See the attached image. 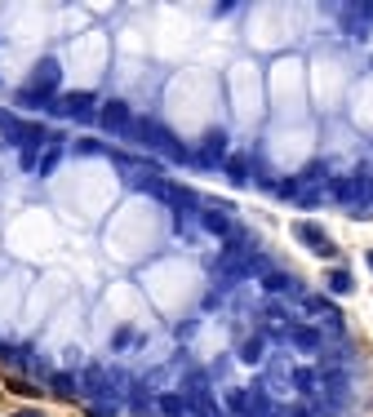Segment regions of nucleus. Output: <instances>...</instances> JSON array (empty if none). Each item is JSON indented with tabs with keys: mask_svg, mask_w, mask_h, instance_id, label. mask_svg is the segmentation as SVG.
<instances>
[{
	"mask_svg": "<svg viewBox=\"0 0 373 417\" xmlns=\"http://www.w3.org/2000/svg\"><path fill=\"white\" fill-rule=\"evenodd\" d=\"M49 391L62 395V399H72L80 391V377H72V373H49Z\"/></svg>",
	"mask_w": 373,
	"mask_h": 417,
	"instance_id": "obj_17",
	"label": "nucleus"
},
{
	"mask_svg": "<svg viewBox=\"0 0 373 417\" xmlns=\"http://www.w3.org/2000/svg\"><path fill=\"white\" fill-rule=\"evenodd\" d=\"M289 382H294V391H302V395H320V373L316 369H289Z\"/></svg>",
	"mask_w": 373,
	"mask_h": 417,
	"instance_id": "obj_16",
	"label": "nucleus"
},
{
	"mask_svg": "<svg viewBox=\"0 0 373 417\" xmlns=\"http://www.w3.org/2000/svg\"><path fill=\"white\" fill-rule=\"evenodd\" d=\"M186 404H191V417H227L223 413V404L209 395V387H205V377H186Z\"/></svg>",
	"mask_w": 373,
	"mask_h": 417,
	"instance_id": "obj_3",
	"label": "nucleus"
},
{
	"mask_svg": "<svg viewBox=\"0 0 373 417\" xmlns=\"http://www.w3.org/2000/svg\"><path fill=\"white\" fill-rule=\"evenodd\" d=\"M223 169H227V178L235 182V187H245V182L253 178V173H249V160H245V156H227V160H223Z\"/></svg>",
	"mask_w": 373,
	"mask_h": 417,
	"instance_id": "obj_18",
	"label": "nucleus"
},
{
	"mask_svg": "<svg viewBox=\"0 0 373 417\" xmlns=\"http://www.w3.org/2000/svg\"><path fill=\"white\" fill-rule=\"evenodd\" d=\"M364 262H369V271H373V249H369V253H364Z\"/></svg>",
	"mask_w": 373,
	"mask_h": 417,
	"instance_id": "obj_29",
	"label": "nucleus"
},
{
	"mask_svg": "<svg viewBox=\"0 0 373 417\" xmlns=\"http://www.w3.org/2000/svg\"><path fill=\"white\" fill-rule=\"evenodd\" d=\"M333 200L338 205H364V191H360V178H333Z\"/></svg>",
	"mask_w": 373,
	"mask_h": 417,
	"instance_id": "obj_12",
	"label": "nucleus"
},
{
	"mask_svg": "<svg viewBox=\"0 0 373 417\" xmlns=\"http://www.w3.org/2000/svg\"><path fill=\"white\" fill-rule=\"evenodd\" d=\"M320 395H325L329 404H343V399L351 395V382H347V373H343V369H329L325 377H320ZM320 395H316V399H320Z\"/></svg>",
	"mask_w": 373,
	"mask_h": 417,
	"instance_id": "obj_10",
	"label": "nucleus"
},
{
	"mask_svg": "<svg viewBox=\"0 0 373 417\" xmlns=\"http://www.w3.org/2000/svg\"><path fill=\"white\" fill-rule=\"evenodd\" d=\"M121 178L129 182V187H138V191H147L151 182L160 178V169H156V164H151V160H125V156H121Z\"/></svg>",
	"mask_w": 373,
	"mask_h": 417,
	"instance_id": "obj_9",
	"label": "nucleus"
},
{
	"mask_svg": "<svg viewBox=\"0 0 373 417\" xmlns=\"http://www.w3.org/2000/svg\"><path fill=\"white\" fill-rule=\"evenodd\" d=\"M13 417H45L40 409H23V413H13Z\"/></svg>",
	"mask_w": 373,
	"mask_h": 417,
	"instance_id": "obj_28",
	"label": "nucleus"
},
{
	"mask_svg": "<svg viewBox=\"0 0 373 417\" xmlns=\"http://www.w3.org/2000/svg\"><path fill=\"white\" fill-rule=\"evenodd\" d=\"M129 138H133V142H143V147H151V152H160V156H169V160H178V164H182V160H191V156H186V147H182L160 120H151V115H138V120H133Z\"/></svg>",
	"mask_w": 373,
	"mask_h": 417,
	"instance_id": "obj_2",
	"label": "nucleus"
},
{
	"mask_svg": "<svg viewBox=\"0 0 373 417\" xmlns=\"http://www.w3.org/2000/svg\"><path fill=\"white\" fill-rule=\"evenodd\" d=\"M58 160H62V142H58V147H45V152H40V164H36V173L49 178V173L58 169Z\"/></svg>",
	"mask_w": 373,
	"mask_h": 417,
	"instance_id": "obj_22",
	"label": "nucleus"
},
{
	"mask_svg": "<svg viewBox=\"0 0 373 417\" xmlns=\"http://www.w3.org/2000/svg\"><path fill=\"white\" fill-rule=\"evenodd\" d=\"M196 160H200V169H218V164L227 160V133L223 129H209L205 142H200V152H196Z\"/></svg>",
	"mask_w": 373,
	"mask_h": 417,
	"instance_id": "obj_7",
	"label": "nucleus"
},
{
	"mask_svg": "<svg viewBox=\"0 0 373 417\" xmlns=\"http://www.w3.org/2000/svg\"><path fill=\"white\" fill-rule=\"evenodd\" d=\"M360 191H364V205H373V173H360Z\"/></svg>",
	"mask_w": 373,
	"mask_h": 417,
	"instance_id": "obj_27",
	"label": "nucleus"
},
{
	"mask_svg": "<svg viewBox=\"0 0 373 417\" xmlns=\"http://www.w3.org/2000/svg\"><path fill=\"white\" fill-rule=\"evenodd\" d=\"M58 80H62V72H58V62L54 58H40L36 62V72H31V80L18 89V107L23 111H36V107H54V93H58Z\"/></svg>",
	"mask_w": 373,
	"mask_h": 417,
	"instance_id": "obj_1",
	"label": "nucleus"
},
{
	"mask_svg": "<svg viewBox=\"0 0 373 417\" xmlns=\"http://www.w3.org/2000/svg\"><path fill=\"white\" fill-rule=\"evenodd\" d=\"M89 417H116V399H94V404H89Z\"/></svg>",
	"mask_w": 373,
	"mask_h": 417,
	"instance_id": "obj_25",
	"label": "nucleus"
},
{
	"mask_svg": "<svg viewBox=\"0 0 373 417\" xmlns=\"http://www.w3.org/2000/svg\"><path fill=\"white\" fill-rule=\"evenodd\" d=\"M284 338H289L302 355H320V351H325V333H320L316 324H289V329H284Z\"/></svg>",
	"mask_w": 373,
	"mask_h": 417,
	"instance_id": "obj_8",
	"label": "nucleus"
},
{
	"mask_svg": "<svg viewBox=\"0 0 373 417\" xmlns=\"http://www.w3.org/2000/svg\"><path fill=\"white\" fill-rule=\"evenodd\" d=\"M343 23H347L351 36H364L369 23H373V5H355V9H347V13H343Z\"/></svg>",
	"mask_w": 373,
	"mask_h": 417,
	"instance_id": "obj_14",
	"label": "nucleus"
},
{
	"mask_svg": "<svg viewBox=\"0 0 373 417\" xmlns=\"http://www.w3.org/2000/svg\"><path fill=\"white\" fill-rule=\"evenodd\" d=\"M294 240H302V244H307L311 253H320V258H338V244H333L316 222H298V227H294Z\"/></svg>",
	"mask_w": 373,
	"mask_h": 417,
	"instance_id": "obj_6",
	"label": "nucleus"
},
{
	"mask_svg": "<svg viewBox=\"0 0 373 417\" xmlns=\"http://www.w3.org/2000/svg\"><path fill=\"white\" fill-rule=\"evenodd\" d=\"M355 289V280H351V271H343V266H338V271H329V293H338V297H347Z\"/></svg>",
	"mask_w": 373,
	"mask_h": 417,
	"instance_id": "obj_21",
	"label": "nucleus"
},
{
	"mask_svg": "<svg viewBox=\"0 0 373 417\" xmlns=\"http://www.w3.org/2000/svg\"><path fill=\"white\" fill-rule=\"evenodd\" d=\"M262 289L267 293H294L298 285H294V275H284V271H267L262 275Z\"/></svg>",
	"mask_w": 373,
	"mask_h": 417,
	"instance_id": "obj_19",
	"label": "nucleus"
},
{
	"mask_svg": "<svg viewBox=\"0 0 373 417\" xmlns=\"http://www.w3.org/2000/svg\"><path fill=\"white\" fill-rule=\"evenodd\" d=\"M98 125H103V133H125V138H129V129H133V111H129V103H121V98L103 103V107H98Z\"/></svg>",
	"mask_w": 373,
	"mask_h": 417,
	"instance_id": "obj_4",
	"label": "nucleus"
},
{
	"mask_svg": "<svg viewBox=\"0 0 373 417\" xmlns=\"http://www.w3.org/2000/svg\"><path fill=\"white\" fill-rule=\"evenodd\" d=\"M76 152H80V156H103L107 147H103V142H94V138H84V142H76Z\"/></svg>",
	"mask_w": 373,
	"mask_h": 417,
	"instance_id": "obj_26",
	"label": "nucleus"
},
{
	"mask_svg": "<svg viewBox=\"0 0 373 417\" xmlns=\"http://www.w3.org/2000/svg\"><path fill=\"white\" fill-rule=\"evenodd\" d=\"M227 413H235V417H249V391H227Z\"/></svg>",
	"mask_w": 373,
	"mask_h": 417,
	"instance_id": "obj_23",
	"label": "nucleus"
},
{
	"mask_svg": "<svg viewBox=\"0 0 373 417\" xmlns=\"http://www.w3.org/2000/svg\"><path fill=\"white\" fill-rule=\"evenodd\" d=\"M302 311H307L311 320H320L329 333H343V315H338V307L329 302V297H320V293H302Z\"/></svg>",
	"mask_w": 373,
	"mask_h": 417,
	"instance_id": "obj_5",
	"label": "nucleus"
},
{
	"mask_svg": "<svg viewBox=\"0 0 373 417\" xmlns=\"http://www.w3.org/2000/svg\"><path fill=\"white\" fill-rule=\"evenodd\" d=\"M133 342H138V333H133V329H116L111 351H133Z\"/></svg>",
	"mask_w": 373,
	"mask_h": 417,
	"instance_id": "obj_24",
	"label": "nucleus"
},
{
	"mask_svg": "<svg viewBox=\"0 0 373 417\" xmlns=\"http://www.w3.org/2000/svg\"><path fill=\"white\" fill-rule=\"evenodd\" d=\"M200 231H209V236H231V218L223 209H200Z\"/></svg>",
	"mask_w": 373,
	"mask_h": 417,
	"instance_id": "obj_13",
	"label": "nucleus"
},
{
	"mask_svg": "<svg viewBox=\"0 0 373 417\" xmlns=\"http://www.w3.org/2000/svg\"><path fill=\"white\" fill-rule=\"evenodd\" d=\"M156 413L160 417H191V404H186V395H160Z\"/></svg>",
	"mask_w": 373,
	"mask_h": 417,
	"instance_id": "obj_15",
	"label": "nucleus"
},
{
	"mask_svg": "<svg viewBox=\"0 0 373 417\" xmlns=\"http://www.w3.org/2000/svg\"><path fill=\"white\" fill-rule=\"evenodd\" d=\"M240 364H262V355H267V342L262 338H249V342H240Z\"/></svg>",
	"mask_w": 373,
	"mask_h": 417,
	"instance_id": "obj_20",
	"label": "nucleus"
},
{
	"mask_svg": "<svg viewBox=\"0 0 373 417\" xmlns=\"http://www.w3.org/2000/svg\"><path fill=\"white\" fill-rule=\"evenodd\" d=\"M49 111H54V115H76V120H89V115H94V93H72L67 103H54Z\"/></svg>",
	"mask_w": 373,
	"mask_h": 417,
	"instance_id": "obj_11",
	"label": "nucleus"
}]
</instances>
